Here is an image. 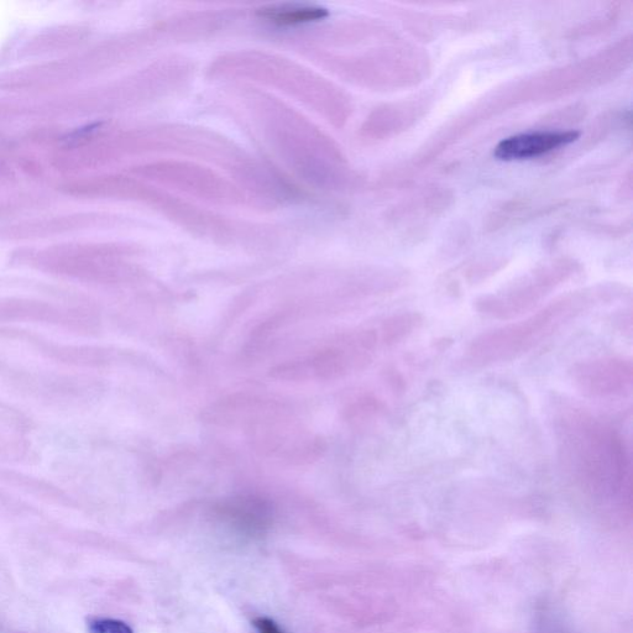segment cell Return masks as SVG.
Returning <instances> with one entry per match:
<instances>
[{
	"instance_id": "1",
	"label": "cell",
	"mask_w": 633,
	"mask_h": 633,
	"mask_svg": "<svg viewBox=\"0 0 633 633\" xmlns=\"http://www.w3.org/2000/svg\"><path fill=\"white\" fill-rule=\"evenodd\" d=\"M562 452L570 474L589 484L621 488L630 481L631 462L624 439L587 413L574 410L562 421Z\"/></svg>"
},
{
	"instance_id": "2",
	"label": "cell",
	"mask_w": 633,
	"mask_h": 633,
	"mask_svg": "<svg viewBox=\"0 0 633 633\" xmlns=\"http://www.w3.org/2000/svg\"><path fill=\"white\" fill-rule=\"evenodd\" d=\"M590 302L585 296L564 297L521 322L481 334L470 345L467 362L476 368L511 362L530 352L564 323L580 315Z\"/></svg>"
},
{
	"instance_id": "3",
	"label": "cell",
	"mask_w": 633,
	"mask_h": 633,
	"mask_svg": "<svg viewBox=\"0 0 633 633\" xmlns=\"http://www.w3.org/2000/svg\"><path fill=\"white\" fill-rule=\"evenodd\" d=\"M575 384L591 397L631 394L632 363L619 358L599 359L579 364L573 371Z\"/></svg>"
},
{
	"instance_id": "4",
	"label": "cell",
	"mask_w": 633,
	"mask_h": 633,
	"mask_svg": "<svg viewBox=\"0 0 633 633\" xmlns=\"http://www.w3.org/2000/svg\"><path fill=\"white\" fill-rule=\"evenodd\" d=\"M286 412L284 406L275 400L261 399L248 394H235L218 400L207 410V421L217 426L245 425L250 427L265 417Z\"/></svg>"
},
{
	"instance_id": "5",
	"label": "cell",
	"mask_w": 633,
	"mask_h": 633,
	"mask_svg": "<svg viewBox=\"0 0 633 633\" xmlns=\"http://www.w3.org/2000/svg\"><path fill=\"white\" fill-rule=\"evenodd\" d=\"M578 132H540L519 134L501 140L494 155L500 160H522L537 158L579 139Z\"/></svg>"
},
{
	"instance_id": "6",
	"label": "cell",
	"mask_w": 633,
	"mask_h": 633,
	"mask_svg": "<svg viewBox=\"0 0 633 633\" xmlns=\"http://www.w3.org/2000/svg\"><path fill=\"white\" fill-rule=\"evenodd\" d=\"M75 311L60 310L45 302L29 300L0 301V321H34L83 326L77 319L70 318Z\"/></svg>"
},
{
	"instance_id": "7",
	"label": "cell",
	"mask_w": 633,
	"mask_h": 633,
	"mask_svg": "<svg viewBox=\"0 0 633 633\" xmlns=\"http://www.w3.org/2000/svg\"><path fill=\"white\" fill-rule=\"evenodd\" d=\"M261 18L277 25H297L317 22L327 17L328 10L321 7H300V5H282L259 10Z\"/></svg>"
},
{
	"instance_id": "8",
	"label": "cell",
	"mask_w": 633,
	"mask_h": 633,
	"mask_svg": "<svg viewBox=\"0 0 633 633\" xmlns=\"http://www.w3.org/2000/svg\"><path fill=\"white\" fill-rule=\"evenodd\" d=\"M421 319L413 313L395 316L384 322L381 327L380 339L385 345L399 343L400 340L411 334L420 324Z\"/></svg>"
},
{
	"instance_id": "9",
	"label": "cell",
	"mask_w": 633,
	"mask_h": 633,
	"mask_svg": "<svg viewBox=\"0 0 633 633\" xmlns=\"http://www.w3.org/2000/svg\"><path fill=\"white\" fill-rule=\"evenodd\" d=\"M269 376L275 380L291 381V383L311 380L305 358L289 360V362L272 366L269 370Z\"/></svg>"
},
{
	"instance_id": "10",
	"label": "cell",
	"mask_w": 633,
	"mask_h": 633,
	"mask_svg": "<svg viewBox=\"0 0 633 633\" xmlns=\"http://www.w3.org/2000/svg\"><path fill=\"white\" fill-rule=\"evenodd\" d=\"M380 407V402L374 397H362L345 408L344 417L348 421L359 420V418L374 415L380 410Z\"/></svg>"
},
{
	"instance_id": "11",
	"label": "cell",
	"mask_w": 633,
	"mask_h": 633,
	"mask_svg": "<svg viewBox=\"0 0 633 633\" xmlns=\"http://www.w3.org/2000/svg\"><path fill=\"white\" fill-rule=\"evenodd\" d=\"M90 633H134L132 627L114 619H93L88 624Z\"/></svg>"
},
{
	"instance_id": "12",
	"label": "cell",
	"mask_w": 633,
	"mask_h": 633,
	"mask_svg": "<svg viewBox=\"0 0 633 633\" xmlns=\"http://www.w3.org/2000/svg\"><path fill=\"white\" fill-rule=\"evenodd\" d=\"M253 625L258 633H285L281 627L277 625L274 620L269 619V617H256L253 621Z\"/></svg>"
},
{
	"instance_id": "13",
	"label": "cell",
	"mask_w": 633,
	"mask_h": 633,
	"mask_svg": "<svg viewBox=\"0 0 633 633\" xmlns=\"http://www.w3.org/2000/svg\"><path fill=\"white\" fill-rule=\"evenodd\" d=\"M71 350H72V349H71ZM80 350H81V349H76V352H72V353H75V354H80ZM76 357H77V355H73V357L71 358V360L76 359ZM82 360H86V358H85V357H81V358H80V362H82Z\"/></svg>"
}]
</instances>
